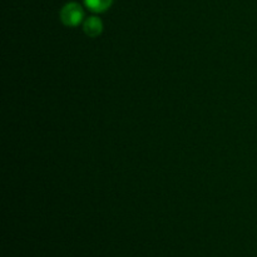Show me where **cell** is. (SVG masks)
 Instances as JSON below:
<instances>
[{"label":"cell","instance_id":"6da1fadb","mask_svg":"<svg viewBox=\"0 0 257 257\" xmlns=\"http://www.w3.org/2000/svg\"><path fill=\"white\" fill-rule=\"evenodd\" d=\"M59 17L65 27H77L82 23L83 18H84V10H83L80 4L75 2H70L67 3L60 9Z\"/></svg>","mask_w":257,"mask_h":257},{"label":"cell","instance_id":"7a4b0ae2","mask_svg":"<svg viewBox=\"0 0 257 257\" xmlns=\"http://www.w3.org/2000/svg\"><path fill=\"white\" fill-rule=\"evenodd\" d=\"M83 30L89 38H97L103 32V22L98 17H89L83 23Z\"/></svg>","mask_w":257,"mask_h":257},{"label":"cell","instance_id":"3957f363","mask_svg":"<svg viewBox=\"0 0 257 257\" xmlns=\"http://www.w3.org/2000/svg\"><path fill=\"white\" fill-rule=\"evenodd\" d=\"M84 4L90 12L104 13L112 7L113 0H84Z\"/></svg>","mask_w":257,"mask_h":257}]
</instances>
